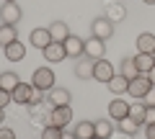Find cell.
<instances>
[{
  "mask_svg": "<svg viewBox=\"0 0 155 139\" xmlns=\"http://www.w3.org/2000/svg\"><path fill=\"white\" fill-rule=\"evenodd\" d=\"M54 70H52V67H36V70H34V75H31V85L36 90H52L54 88Z\"/></svg>",
  "mask_w": 155,
  "mask_h": 139,
  "instance_id": "obj_1",
  "label": "cell"
},
{
  "mask_svg": "<svg viewBox=\"0 0 155 139\" xmlns=\"http://www.w3.org/2000/svg\"><path fill=\"white\" fill-rule=\"evenodd\" d=\"M153 88H155V85L150 83L147 75H137V77L129 80V90H127V93L132 95L134 100H142V98H147V95H150V90H153Z\"/></svg>",
  "mask_w": 155,
  "mask_h": 139,
  "instance_id": "obj_2",
  "label": "cell"
},
{
  "mask_svg": "<svg viewBox=\"0 0 155 139\" xmlns=\"http://www.w3.org/2000/svg\"><path fill=\"white\" fill-rule=\"evenodd\" d=\"M91 36H96V39H101V41H109L111 36H114V23L106 16L93 18V23H91Z\"/></svg>",
  "mask_w": 155,
  "mask_h": 139,
  "instance_id": "obj_3",
  "label": "cell"
},
{
  "mask_svg": "<svg viewBox=\"0 0 155 139\" xmlns=\"http://www.w3.org/2000/svg\"><path fill=\"white\" fill-rule=\"evenodd\" d=\"M44 100L49 103L52 108H57V106H70L72 93H70L67 88H60V85H54L52 90H47V93H44Z\"/></svg>",
  "mask_w": 155,
  "mask_h": 139,
  "instance_id": "obj_4",
  "label": "cell"
},
{
  "mask_svg": "<svg viewBox=\"0 0 155 139\" xmlns=\"http://www.w3.org/2000/svg\"><path fill=\"white\" fill-rule=\"evenodd\" d=\"M70 121H72V111H70V106H57V108H52L49 116H47V124H52V126H60V129H65Z\"/></svg>",
  "mask_w": 155,
  "mask_h": 139,
  "instance_id": "obj_5",
  "label": "cell"
},
{
  "mask_svg": "<svg viewBox=\"0 0 155 139\" xmlns=\"http://www.w3.org/2000/svg\"><path fill=\"white\" fill-rule=\"evenodd\" d=\"M114 65L111 62H106V59H96V65H93V80H98V83H109L111 77H114Z\"/></svg>",
  "mask_w": 155,
  "mask_h": 139,
  "instance_id": "obj_6",
  "label": "cell"
},
{
  "mask_svg": "<svg viewBox=\"0 0 155 139\" xmlns=\"http://www.w3.org/2000/svg\"><path fill=\"white\" fill-rule=\"evenodd\" d=\"M41 54H44V59L52 62V65H57V62L67 59V49H65V44H62V41H52L47 49H41Z\"/></svg>",
  "mask_w": 155,
  "mask_h": 139,
  "instance_id": "obj_7",
  "label": "cell"
},
{
  "mask_svg": "<svg viewBox=\"0 0 155 139\" xmlns=\"http://www.w3.org/2000/svg\"><path fill=\"white\" fill-rule=\"evenodd\" d=\"M106 111H109V118H111V121H122V118L129 116V103H127L124 98H114V100L109 103Z\"/></svg>",
  "mask_w": 155,
  "mask_h": 139,
  "instance_id": "obj_8",
  "label": "cell"
},
{
  "mask_svg": "<svg viewBox=\"0 0 155 139\" xmlns=\"http://www.w3.org/2000/svg\"><path fill=\"white\" fill-rule=\"evenodd\" d=\"M28 41H31V46H36V49H47V46H49L54 39H52L49 28H31Z\"/></svg>",
  "mask_w": 155,
  "mask_h": 139,
  "instance_id": "obj_9",
  "label": "cell"
},
{
  "mask_svg": "<svg viewBox=\"0 0 155 139\" xmlns=\"http://www.w3.org/2000/svg\"><path fill=\"white\" fill-rule=\"evenodd\" d=\"M31 95H34V85H31V83H18L16 88L11 90V98H13V103H21V106H28Z\"/></svg>",
  "mask_w": 155,
  "mask_h": 139,
  "instance_id": "obj_10",
  "label": "cell"
},
{
  "mask_svg": "<svg viewBox=\"0 0 155 139\" xmlns=\"http://www.w3.org/2000/svg\"><path fill=\"white\" fill-rule=\"evenodd\" d=\"M65 49H67V57H75V59H80V57L85 54V41L80 39V36H75V33H70L65 41Z\"/></svg>",
  "mask_w": 155,
  "mask_h": 139,
  "instance_id": "obj_11",
  "label": "cell"
},
{
  "mask_svg": "<svg viewBox=\"0 0 155 139\" xmlns=\"http://www.w3.org/2000/svg\"><path fill=\"white\" fill-rule=\"evenodd\" d=\"M0 18H3L5 26H16V23L23 18V13H21V8H18L16 3H5V5L0 8Z\"/></svg>",
  "mask_w": 155,
  "mask_h": 139,
  "instance_id": "obj_12",
  "label": "cell"
},
{
  "mask_svg": "<svg viewBox=\"0 0 155 139\" xmlns=\"http://www.w3.org/2000/svg\"><path fill=\"white\" fill-rule=\"evenodd\" d=\"M104 54H106V41L91 36L85 41V57H91V59H104Z\"/></svg>",
  "mask_w": 155,
  "mask_h": 139,
  "instance_id": "obj_13",
  "label": "cell"
},
{
  "mask_svg": "<svg viewBox=\"0 0 155 139\" xmlns=\"http://www.w3.org/2000/svg\"><path fill=\"white\" fill-rule=\"evenodd\" d=\"M93 65H96V59H91V57H80L78 59V65H75V77H80V80H91L93 77Z\"/></svg>",
  "mask_w": 155,
  "mask_h": 139,
  "instance_id": "obj_14",
  "label": "cell"
},
{
  "mask_svg": "<svg viewBox=\"0 0 155 139\" xmlns=\"http://www.w3.org/2000/svg\"><path fill=\"white\" fill-rule=\"evenodd\" d=\"M3 54H5L8 62H21L23 57H26V46H23L21 41H13V44L3 46Z\"/></svg>",
  "mask_w": 155,
  "mask_h": 139,
  "instance_id": "obj_15",
  "label": "cell"
},
{
  "mask_svg": "<svg viewBox=\"0 0 155 139\" xmlns=\"http://www.w3.org/2000/svg\"><path fill=\"white\" fill-rule=\"evenodd\" d=\"M134 67H137V75H147L150 70L155 67V57L153 54H145V52H137V57H134Z\"/></svg>",
  "mask_w": 155,
  "mask_h": 139,
  "instance_id": "obj_16",
  "label": "cell"
},
{
  "mask_svg": "<svg viewBox=\"0 0 155 139\" xmlns=\"http://www.w3.org/2000/svg\"><path fill=\"white\" fill-rule=\"evenodd\" d=\"M129 118L137 126H145L147 124V108H145V103H129Z\"/></svg>",
  "mask_w": 155,
  "mask_h": 139,
  "instance_id": "obj_17",
  "label": "cell"
},
{
  "mask_svg": "<svg viewBox=\"0 0 155 139\" xmlns=\"http://www.w3.org/2000/svg\"><path fill=\"white\" fill-rule=\"evenodd\" d=\"M106 85H109V90L114 95H122V93H127V90H129V77H124V75H114Z\"/></svg>",
  "mask_w": 155,
  "mask_h": 139,
  "instance_id": "obj_18",
  "label": "cell"
},
{
  "mask_svg": "<svg viewBox=\"0 0 155 139\" xmlns=\"http://www.w3.org/2000/svg\"><path fill=\"white\" fill-rule=\"evenodd\" d=\"M137 49L145 54H155V33H140L137 36Z\"/></svg>",
  "mask_w": 155,
  "mask_h": 139,
  "instance_id": "obj_19",
  "label": "cell"
},
{
  "mask_svg": "<svg viewBox=\"0 0 155 139\" xmlns=\"http://www.w3.org/2000/svg\"><path fill=\"white\" fill-rule=\"evenodd\" d=\"M93 129H96V137H101V139H111V137H114V124H111L109 118H98V121H93Z\"/></svg>",
  "mask_w": 155,
  "mask_h": 139,
  "instance_id": "obj_20",
  "label": "cell"
},
{
  "mask_svg": "<svg viewBox=\"0 0 155 139\" xmlns=\"http://www.w3.org/2000/svg\"><path fill=\"white\" fill-rule=\"evenodd\" d=\"M75 139H91L96 137V129H93V121H78L75 124Z\"/></svg>",
  "mask_w": 155,
  "mask_h": 139,
  "instance_id": "obj_21",
  "label": "cell"
},
{
  "mask_svg": "<svg viewBox=\"0 0 155 139\" xmlns=\"http://www.w3.org/2000/svg\"><path fill=\"white\" fill-rule=\"evenodd\" d=\"M106 18H109L111 23H119V21H124V18H127V8L124 5H119V3H114V5H109L106 8Z\"/></svg>",
  "mask_w": 155,
  "mask_h": 139,
  "instance_id": "obj_22",
  "label": "cell"
},
{
  "mask_svg": "<svg viewBox=\"0 0 155 139\" xmlns=\"http://www.w3.org/2000/svg\"><path fill=\"white\" fill-rule=\"evenodd\" d=\"M49 33H52V39H54V41H65L67 36H70V28H67L65 21H54L49 26Z\"/></svg>",
  "mask_w": 155,
  "mask_h": 139,
  "instance_id": "obj_23",
  "label": "cell"
},
{
  "mask_svg": "<svg viewBox=\"0 0 155 139\" xmlns=\"http://www.w3.org/2000/svg\"><path fill=\"white\" fill-rule=\"evenodd\" d=\"M13 41H18V31H16V26H0V46H8V44H13Z\"/></svg>",
  "mask_w": 155,
  "mask_h": 139,
  "instance_id": "obj_24",
  "label": "cell"
},
{
  "mask_svg": "<svg viewBox=\"0 0 155 139\" xmlns=\"http://www.w3.org/2000/svg\"><path fill=\"white\" fill-rule=\"evenodd\" d=\"M18 83H21V77H18L16 70H8V72L0 75V88H3V90H13Z\"/></svg>",
  "mask_w": 155,
  "mask_h": 139,
  "instance_id": "obj_25",
  "label": "cell"
},
{
  "mask_svg": "<svg viewBox=\"0 0 155 139\" xmlns=\"http://www.w3.org/2000/svg\"><path fill=\"white\" fill-rule=\"evenodd\" d=\"M119 75H124V77H137V67H134V57H127V59L122 62V72Z\"/></svg>",
  "mask_w": 155,
  "mask_h": 139,
  "instance_id": "obj_26",
  "label": "cell"
},
{
  "mask_svg": "<svg viewBox=\"0 0 155 139\" xmlns=\"http://www.w3.org/2000/svg\"><path fill=\"white\" fill-rule=\"evenodd\" d=\"M116 124H119V131H122V134H127V137L137 134V129H140V126H137V124H134L129 116H127V118H122V121H116Z\"/></svg>",
  "mask_w": 155,
  "mask_h": 139,
  "instance_id": "obj_27",
  "label": "cell"
},
{
  "mask_svg": "<svg viewBox=\"0 0 155 139\" xmlns=\"http://www.w3.org/2000/svg\"><path fill=\"white\" fill-rule=\"evenodd\" d=\"M62 137H65V131L60 126H52V124H47L44 131H41V139H62Z\"/></svg>",
  "mask_w": 155,
  "mask_h": 139,
  "instance_id": "obj_28",
  "label": "cell"
},
{
  "mask_svg": "<svg viewBox=\"0 0 155 139\" xmlns=\"http://www.w3.org/2000/svg\"><path fill=\"white\" fill-rule=\"evenodd\" d=\"M11 100H13L11 98V90H3V88H0V108H5Z\"/></svg>",
  "mask_w": 155,
  "mask_h": 139,
  "instance_id": "obj_29",
  "label": "cell"
},
{
  "mask_svg": "<svg viewBox=\"0 0 155 139\" xmlns=\"http://www.w3.org/2000/svg\"><path fill=\"white\" fill-rule=\"evenodd\" d=\"M0 139H16V131L11 126H0Z\"/></svg>",
  "mask_w": 155,
  "mask_h": 139,
  "instance_id": "obj_30",
  "label": "cell"
},
{
  "mask_svg": "<svg viewBox=\"0 0 155 139\" xmlns=\"http://www.w3.org/2000/svg\"><path fill=\"white\" fill-rule=\"evenodd\" d=\"M147 108V124H155V103H145Z\"/></svg>",
  "mask_w": 155,
  "mask_h": 139,
  "instance_id": "obj_31",
  "label": "cell"
},
{
  "mask_svg": "<svg viewBox=\"0 0 155 139\" xmlns=\"http://www.w3.org/2000/svg\"><path fill=\"white\" fill-rule=\"evenodd\" d=\"M145 139H155V124H145Z\"/></svg>",
  "mask_w": 155,
  "mask_h": 139,
  "instance_id": "obj_32",
  "label": "cell"
},
{
  "mask_svg": "<svg viewBox=\"0 0 155 139\" xmlns=\"http://www.w3.org/2000/svg\"><path fill=\"white\" fill-rule=\"evenodd\" d=\"M147 77H150V83L155 85V67H153V70H150V72H147Z\"/></svg>",
  "mask_w": 155,
  "mask_h": 139,
  "instance_id": "obj_33",
  "label": "cell"
},
{
  "mask_svg": "<svg viewBox=\"0 0 155 139\" xmlns=\"http://www.w3.org/2000/svg\"><path fill=\"white\" fill-rule=\"evenodd\" d=\"M62 139H75V134H65V137H62Z\"/></svg>",
  "mask_w": 155,
  "mask_h": 139,
  "instance_id": "obj_34",
  "label": "cell"
},
{
  "mask_svg": "<svg viewBox=\"0 0 155 139\" xmlns=\"http://www.w3.org/2000/svg\"><path fill=\"white\" fill-rule=\"evenodd\" d=\"M3 118H5V113H3V108H0V124H3Z\"/></svg>",
  "mask_w": 155,
  "mask_h": 139,
  "instance_id": "obj_35",
  "label": "cell"
},
{
  "mask_svg": "<svg viewBox=\"0 0 155 139\" xmlns=\"http://www.w3.org/2000/svg\"><path fill=\"white\" fill-rule=\"evenodd\" d=\"M142 3H147V5H155V0H142Z\"/></svg>",
  "mask_w": 155,
  "mask_h": 139,
  "instance_id": "obj_36",
  "label": "cell"
},
{
  "mask_svg": "<svg viewBox=\"0 0 155 139\" xmlns=\"http://www.w3.org/2000/svg\"><path fill=\"white\" fill-rule=\"evenodd\" d=\"M5 3H16V0H5Z\"/></svg>",
  "mask_w": 155,
  "mask_h": 139,
  "instance_id": "obj_37",
  "label": "cell"
},
{
  "mask_svg": "<svg viewBox=\"0 0 155 139\" xmlns=\"http://www.w3.org/2000/svg\"><path fill=\"white\" fill-rule=\"evenodd\" d=\"M91 139H101V137H91Z\"/></svg>",
  "mask_w": 155,
  "mask_h": 139,
  "instance_id": "obj_38",
  "label": "cell"
},
{
  "mask_svg": "<svg viewBox=\"0 0 155 139\" xmlns=\"http://www.w3.org/2000/svg\"><path fill=\"white\" fill-rule=\"evenodd\" d=\"M153 57H155V54H153Z\"/></svg>",
  "mask_w": 155,
  "mask_h": 139,
  "instance_id": "obj_39",
  "label": "cell"
}]
</instances>
